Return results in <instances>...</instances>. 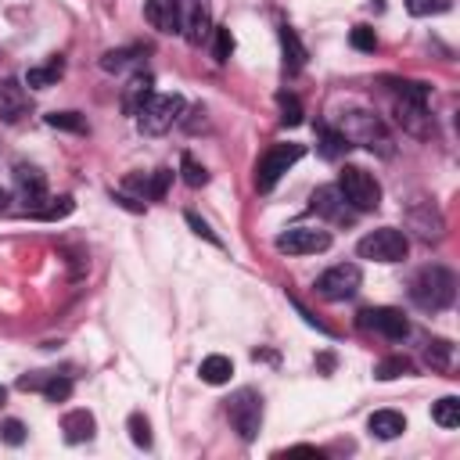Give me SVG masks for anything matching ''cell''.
Returning a JSON list of instances; mask_svg holds the SVG:
<instances>
[{
    "mask_svg": "<svg viewBox=\"0 0 460 460\" xmlns=\"http://www.w3.org/2000/svg\"><path fill=\"white\" fill-rule=\"evenodd\" d=\"M406 226H410L424 244L442 241V234H446V219H442L438 205L428 201V198H417V201L406 208Z\"/></svg>",
    "mask_w": 460,
    "mask_h": 460,
    "instance_id": "obj_11",
    "label": "cell"
},
{
    "mask_svg": "<svg viewBox=\"0 0 460 460\" xmlns=\"http://www.w3.org/2000/svg\"><path fill=\"white\" fill-rule=\"evenodd\" d=\"M453 298H456V277L446 266H424L410 280V302L424 313H442L453 305Z\"/></svg>",
    "mask_w": 460,
    "mask_h": 460,
    "instance_id": "obj_2",
    "label": "cell"
},
{
    "mask_svg": "<svg viewBox=\"0 0 460 460\" xmlns=\"http://www.w3.org/2000/svg\"><path fill=\"white\" fill-rule=\"evenodd\" d=\"M72 208H75V201H72L68 194H61V198H50V205H43V208L36 212V219H47V223H50V219H65Z\"/></svg>",
    "mask_w": 460,
    "mask_h": 460,
    "instance_id": "obj_36",
    "label": "cell"
},
{
    "mask_svg": "<svg viewBox=\"0 0 460 460\" xmlns=\"http://www.w3.org/2000/svg\"><path fill=\"white\" fill-rule=\"evenodd\" d=\"M212 36H216V43H212V58H216L219 65H226L230 54H234V36H230V29H212Z\"/></svg>",
    "mask_w": 460,
    "mask_h": 460,
    "instance_id": "obj_37",
    "label": "cell"
},
{
    "mask_svg": "<svg viewBox=\"0 0 460 460\" xmlns=\"http://www.w3.org/2000/svg\"><path fill=\"white\" fill-rule=\"evenodd\" d=\"M226 417H230V428L241 435V442H252L262 428V395L255 388H237L226 399Z\"/></svg>",
    "mask_w": 460,
    "mask_h": 460,
    "instance_id": "obj_7",
    "label": "cell"
},
{
    "mask_svg": "<svg viewBox=\"0 0 460 460\" xmlns=\"http://www.w3.org/2000/svg\"><path fill=\"white\" fill-rule=\"evenodd\" d=\"M126 431H129L133 446H140V449H151V420H147L144 413H129V420H126Z\"/></svg>",
    "mask_w": 460,
    "mask_h": 460,
    "instance_id": "obj_31",
    "label": "cell"
},
{
    "mask_svg": "<svg viewBox=\"0 0 460 460\" xmlns=\"http://www.w3.org/2000/svg\"><path fill=\"white\" fill-rule=\"evenodd\" d=\"M61 431H65V442L68 446H79V442H90L97 435V420L90 410H68L61 417Z\"/></svg>",
    "mask_w": 460,
    "mask_h": 460,
    "instance_id": "obj_19",
    "label": "cell"
},
{
    "mask_svg": "<svg viewBox=\"0 0 460 460\" xmlns=\"http://www.w3.org/2000/svg\"><path fill=\"white\" fill-rule=\"evenodd\" d=\"M446 7H449V0H406V11L417 14V18H424V14H438V11H446Z\"/></svg>",
    "mask_w": 460,
    "mask_h": 460,
    "instance_id": "obj_39",
    "label": "cell"
},
{
    "mask_svg": "<svg viewBox=\"0 0 460 460\" xmlns=\"http://www.w3.org/2000/svg\"><path fill=\"white\" fill-rule=\"evenodd\" d=\"M140 54H147V47H119V50H104V54H101V68H104V72H122V68L133 65Z\"/></svg>",
    "mask_w": 460,
    "mask_h": 460,
    "instance_id": "obj_25",
    "label": "cell"
},
{
    "mask_svg": "<svg viewBox=\"0 0 460 460\" xmlns=\"http://www.w3.org/2000/svg\"><path fill=\"white\" fill-rule=\"evenodd\" d=\"M309 212L313 216H323V219H331V223H352V208H349V201L341 198V190L338 187H316L313 190V198H309Z\"/></svg>",
    "mask_w": 460,
    "mask_h": 460,
    "instance_id": "obj_15",
    "label": "cell"
},
{
    "mask_svg": "<svg viewBox=\"0 0 460 460\" xmlns=\"http://www.w3.org/2000/svg\"><path fill=\"white\" fill-rule=\"evenodd\" d=\"M341 133H345L349 144H359V147H367V151H374L381 158L395 155V140H392L388 126L374 111H349L341 119Z\"/></svg>",
    "mask_w": 460,
    "mask_h": 460,
    "instance_id": "obj_3",
    "label": "cell"
},
{
    "mask_svg": "<svg viewBox=\"0 0 460 460\" xmlns=\"http://www.w3.org/2000/svg\"><path fill=\"white\" fill-rule=\"evenodd\" d=\"M4 399H7V388H0V406H4Z\"/></svg>",
    "mask_w": 460,
    "mask_h": 460,
    "instance_id": "obj_43",
    "label": "cell"
},
{
    "mask_svg": "<svg viewBox=\"0 0 460 460\" xmlns=\"http://www.w3.org/2000/svg\"><path fill=\"white\" fill-rule=\"evenodd\" d=\"M424 356H428V363H431L435 370H449V356H453V345H449L446 338H435V341H428Z\"/></svg>",
    "mask_w": 460,
    "mask_h": 460,
    "instance_id": "obj_34",
    "label": "cell"
},
{
    "mask_svg": "<svg viewBox=\"0 0 460 460\" xmlns=\"http://www.w3.org/2000/svg\"><path fill=\"white\" fill-rule=\"evenodd\" d=\"M392 111H395V122L417 137V140H428L431 137V115H428V86L417 83V79H395L392 83Z\"/></svg>",
    "mask_w": 460,
    "mask_h": 460,
    "instance_id": "obj_1",
    "label": "cell"
},
{
    "mask_svg": "<svg viewBox=\"0 0 460 460\" xmlns=\"http://www.w3.org/2000/svg\"><path fill=\"white\" fill-rule=\"evenodd\" d=\"M431 420L438 428H456L460 424V399L456 395H442L435 406H431Z\"/></svg>",
    "mask_w": 460,
    "mask_h": 460,
    "instance_id": "obj_26",
    "label": "cell"
},
{
    "mask_svg": "<svg viewBox=\"0 0 460 460\" xmlns=\"http://www.w3.org/2000/svg\"><path fill=\"white\" fill-rule=\"evenodd\" d=\"M183 219H187V226H190V230H194L198 237H205L208 244H216V248H223V241L216 237V230H212V226H208V223H205V219H201L198 212H183Z\"/></svg>",
    "mask_w": 460,
    "mask_h": 460,
    "instance_id": "obj_38",
    "label": "cell"
},
{
    "mask_svg": "<svg viewBox=\"0 0 460 460\" xmlns=\"http://www.w3.org/2000/svg\"><path fill=\"white\" fill-rule=\"evenodd\" d=\"M359 323H363L367 331H377V334L392 338V341H399V338L410 334V320L402 316V309H392V305L363 309V313H359Z\"/></svg>",
    "mask_w": 460,
    "mask_h": 460,
    "instance_id": "obj_13",
    "label": "cell"
},
{
    "mask_svg": "<svg viewBox=\"0 0 460 460\" xmlns=\"http://www.w3.org/2000/svg\"><path fill=\"white\" fill-rule=\"evenodd\" d=\"M370 4H374V7H377V11H381V7H385V0H370Z\"/></svg>",
    "mask_w": 460,
    "mask_h": 460,
    "instance_id": "obj_44",
    "label": "cell"
},
{
    "mask_svg": "<svg viewBox=\"0 0 460 460\" xmlns=\"http://www.w3.org/2000/svg\"><path fill=\"white\" fill-rule=\"evenodd\" d=\"M183 108H187V101L180 93H151V101L137 111V126L147 137H162L180 122Z\"/></svg>",
    "mask_w": 460,
    "mask_h": 460,
    "instance_id": "obj_5",
    "label": "cell"
},
{
    "mask_svg": "<svg viewBox=\"0 0 460 460\" xmlns=\"http://www.w3.org/2000/svg\"><path fill=\"white\" fill-rule=\"evenodd\" d=\"M169 180H172V169H155L151 176H144V183H140V194H144V198H151V201H158V198H165V187H169Z\"/></svg>",
    "mask_w": 460,
    "mask_h": 460,
    "instance_id": "obj_28",
    "label": "cell"
},
{
    "mask_svg": "<svg viewBox=\"0 0 460 460\" xmlns=\"http://www.w3.org/2000/svg\"><path fill=\"white\" fill-rule=\"evenodd\" d=\"M277 108H280V122L284 126H298L302 122V101L295 93H277Z\"/></svg>",
    "mask_w": 460,
    "mask_h": 460,
    "instance_id": "obj_32",
    "label": "cell"
},
{
    "mask_svg": "<svg viewBox=\"0 0 460 460\" xmlns=\"http://www.w3.org/2000/svg\"><path fill=\"white\" fill-rule=\"evenodd\" d=\"M359 284H363L359 266L356 262H338V266H331L316 277V295L327 298V302H345L359 291Z\"/></svg>",
    "mask_w": 460,
    "mask_h": 460,
    "instance_id": "obj_9",
    "label": "cell"
},
{
    "mask_svg": "<svg viewBox=\"0 0 460 460\" xmlns=\"http://www.w3.org/2000/svg\"><path fill=\"white\" fill-rule=\"evenodd\" d=\"M291 305H295V309H298V316H302V320H305V323H309V327H316V331H320V334H334V327H327V323H323V320H316V316H313V313H309V309H305V305H302V302H298V298H291Z\"/></svg>",
    "mask_w": 460,
    "mask_h": 460,
    "instance_id": "obj_41",
    "label": "cell"
},
{
    "mask_svg": "<svg viewBox=\"0 0 460 460\" xmlns=\"http://www.w3.org/2000/svg\"><path fill=\"white\" fill-rule=\"evenodd\" d=\"M349 147H352V144L345 140L341 129H334V126H316V151H320V158L338 162V158H345Z\"/></svg>",
    "mask_w": 460,
    "mask_h": 460,
    "instance_id": "obj_22",
    "label": "cell"
},
{
    "mask_svg": "<svg viewBox=\"0 0 460 460\" xmlns=\"http://www.w3.org/2000/svg\"><path fill=\"white\" fill-rule=\"evenodd\" d=\"M151 93H155V79H151V72H137V75H129V83L122 86V111L137 119V111L151 101Z\"/></svg>",
    "mask_w": 460,
    "mask_h": 460,
    "instance_id": "obj_17",
    "label": "cell"
},
{
    "mask_svg": "<svg viewBox=\"0 0 460 460\" xmlns=\"http://www.w3.org/2000/svg\"><path fill=\"white\" fill-rule=\"evenodd\" d=\"M327 248H331V234L320 226H288L277 237V252H284V255H316Z\"/></svg>",
    "mask_w": 460,
    "mask_h": 460,
    "instance_id": "obj_10",
    "label": "cell"
},
{
    "mask_svg": "<svg viewBox=\"0 0 460 460\" xmlns=\"http://www.w3.org/2000/svg\"><path fill=\"white\" fill-rule=\"evenodd\" d=\"M367 428H370L374 438H385L388 442V438H399L406 431V417L399 410H374L370 420H367Z\"/></svg>",
    "mask_w": 460,
    "mask_h": 460,
    "instance_id": "obj_20",
    "label": "cell"
},
{
    "mask_svg": "<svg viewBox=\"0 0 460 460\" xmlns=\"http://www.w3.org/2000/svg\"><path fill=\"white\" fill-rule=\"evenodd\" d=\"M61 72H65V58L61 54H50L47 65H36V68L25 72V86L29 90H47V86H54L61 79Z\"/></svg>",
    "mask_w": 460,
    "mask_h": 460,
    "instance_id": "obj_23",
    "label": "cell"
},
{
    "mask_svg": "<svg viewBox=\"0 0 460 460\" xmlns=\"http://www.w3.org/2000/svg\"><path fill=\"white\" fill-rule=\"evenodd\" d=\"M176 7H180V36H183L190 47H201V43L212 36L208 4H205V0H176Z\"/></svg>",
    "mask_w": 460,
    "mask_h": 460,
    "instance_id": "obj_12",
    "label": "cell"
},
{
    "mask_svg": "<svg viewBox=\"0 0 460 460\" xmlns=\"http://www.w3.org/2000/svg\"><path fill=\"white\" fill-rule=\"evenodd\" d=\"M0 438H4L7 446H22V442H25V424L14 420V417L4 420V424H0Z\"/></svg>",
    "mask_w": 460,
    "mask_h": 460,
    "instance_id": "obj_40",
    "label": "cell"
},
{
    "mask_svg": "<svg viewBox=\"0 0 460 460\" xmlns=\"http://www.w3.org/2000/svg\"><path fill=\"white\" fill-rule=\"evenodd\" d=\"M40 392H43L50 402H65V399L72 395V377H68V374H54V370H50V377L43 381V388H40Z\"/></svg>",
    "mask_w": 460,
    "mask_h": 460,
    "instance_id": "obj_29",
    "label": "cell"
},
{
    "mask_svg": "<svg viewBox=\"0 0 460 460\" xmlns=\"http://www.w3.org/2000/svg\"><path fill=\"white\" fill-rule=\"evenodd\" d=\"M198 374H201V381H205V385H226V381H230V374H234V363H230L226 356L212 352V356H205V359H201Z\"/></svg>",
    "mask_w": 460,
    "mask_h": 460,
    "instance_id": "obj_24",
    "label": "cell"
},
{
    "mask_svg": "<svg viewBox=\"0 0 460 460\" xmlns=\"http://www.w3.org/2000/svg\"><path fill=\"white\" fill-rule=\"evenodd\" d=\"M305 155V147L302 144H270L266 147V155L259 158V165H255V190H273L277 187V180L298 162Z\"/></svg>",
    "mask_w": 460,
    "mask_h": 460,
    "instance_id": "obj_8",
    "label": "cell"
},
{
    "mask_svg": "<svg viewBox=\"0 0 460 460\" xmlns=\"http://www.w3.org/2000/svg\"><path fill=\"white\" fill-rule=\"evenodd\" d=\"M47 126L68 129V133H83V129H86V119H83L79 111H50V115H47Z\"/></svg>",
    "mask_w": 460,
    "mask_h": 460,
    "instance_id": "obj_33",
    "label": "cell"
},
{
    "mask_svg": "<svg viewBox=\"0 0 460 460\" xmlns=\"http://www.w3.org/2000/svg\"><path fill=\"white\" fill-rule=\"evenodd\" d=\"M14 187H18V198L25 201V208L36 216L43 208V201H47V180H43V172L36 165L18 162L14 165Z\"/></svg>",
    "mask_w": 460,
    "mask_h": 460,
    "instance_id": "obj_14",
    "label": "cell"
},
{
    "mask_svg": "<svg viewBox=\"0 0 460 460\" xmlns=\"http://www.w3.org/2000/svg\"><path fill=\"white\" fill-rule=\"evenodd\" d=\"M410 252V241H406V230H395V226H377L370 234L359 237L356 244V255L359 259H370V262H402Z\"/></svg>",
    "mask_w": 460,
    "mask_h": 460,
    "instance_id": "obj_6",
    "label": "cell"
},
{
    "mask_svg": "<svg viewBox=\"0 0 460 460\" xmlns=\"http://www.w3.org/2000/svg\"><path fill=\"white\" fill-rule=\"evenodd\" d=\"M277 36H280V54H284V72H302L309 54H305L302 40L295 36V29H291V25H280Z\"/></svg>",
    "mask_w": 460,
    "mask_h": 460,
    "instance_id": "obj_21",
    "label": "cell"
},
{
    "mask_svg": "<svg viewBox=\"0 0 460 460\" xmlns=\"http://www.w3.org/2000/svg\"><path fill=\"white\" fill-rule=\"evenodd\" d=\"M32 111V101L18 79H0V122L14 126Z\"/></svg>",
    "mask_w": 460,
    "mask_h": 460,
    "instance_id": "obj_16",
    "label": "cell"
},
{
    "mask_svg": "<svg viewBox=\"0 0 460 460\" xmlns=\"http://www.w3.org/2000/svg\"><path fill=\"white\" fill-rule=\"evenodd\" d=\"M413 370V363L406 359V356H388V359H381L377 367H374V377L377 381H395V377H402V374H410Z\"/></svg>",
    "mask_w": 460,
    "mask_h": 460,
    "instance_id": "obj_27",
    "label": "cell"
},
{
    "mask_svg": "<svg viewBox=\"0 0 460 460\" xmlns=\"http://www.w3.org/2000/svg\"><path fill=\"white\" fill-rule=\"evenodd\" d=\"M180 176H183L187 187H205V183H208V169H205L198 158H190V155L180 158Z\"/></svg>",
    "mask_w": 460,
    "mask_h": 460,
    "instance_id": "obj_30",
    "label": "cell"
},
{
    "mask_svg": "<svg viewBox=\"0 0 460 460\" xmlns=\"http://www.w3.org/2000/svg\"><path fill=\"white\" fill-rule=\"evenodd\" d=\"M349 43H352L356 50H363V54H374V50H377V32H374L370 25H352Z\"/></svg>",
    "mask_w": 460,
    "mask_h": 460,
    "instance_id": "obj_35",
    "label": "cell"
},
{
    "mask_svg": "<svg viewBox=\"0 0 460 460\" xmlns=\"http://www.w3.org/2000/svg\"><path fill=\"white\" fill-rule=\"evenodd\" d=\"M7 208V190H0V212Z\"/></svg>",
    "mask_w": 460,
    "mask_h": 460,
    "instance_id": "obj_42",
    "label": "cell"
},
{
    "mask_svg": "<svg viewBox=\"0 0 460 460\" xmlns=\"http://www.w3.org/2000/svg\"><path fill=\"white\" fill-rule=\"evenodd\" d=\"M334 187L341 190V198L349 201L352 212H374L381 205V183L363 165H341Z\"/></svg>",
    "mask_w": 460,
    "mask_h": 460,
    "instance_id": "obj_4",
    "label": "cell"
},
{
    "mask_svg": "<svg viewBox=\"0 0 460 460\" xmlns=\"http://www.w3.org/2000/svg\"><path fill=\"white\" fill-rule=\"evenodd\" d=\"M144 18L151 22V29L172 36L180 32V7L176 0H144Z\"/></svg>",
    "mask_w": 460,
    "mask_h": 460,
    "instance_id": "obj_18",
    "label": "cell"
}]
</instances>
